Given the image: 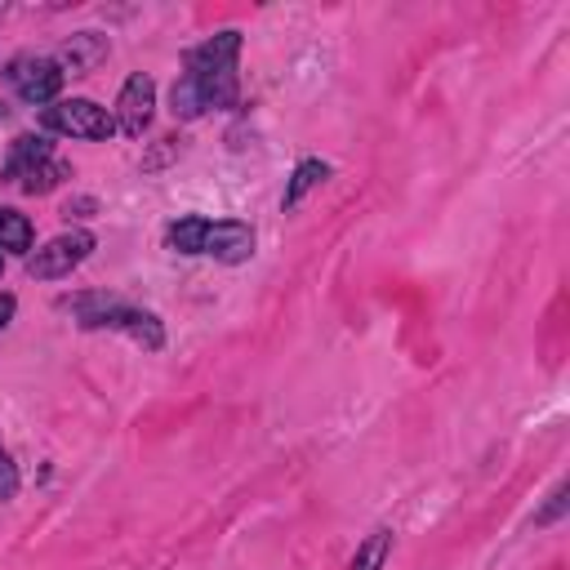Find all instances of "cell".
<instances>
[{"label": "cell", "mask_w": 570, "mask_h": 570, "mask_svg": "<svg viewBox=\"0 0 570 570\" xmlns=\"http://www.w3.org/2000/svg\"><path fill=\"white\" fill-rule=\"evenodd\" d=\"M236 58H240V31H218L196 49H187L183 76L169 89V111L178 120H196L205 111H232L240 102Z\"/></svg>", "instance_id": "obj_1"}, {"label": "cell", "mask_w": 570, "mask_h": 570, "mask_svg": "<svg viewBox=\"0 0 570 570\" xmlns=\"http://www.w3.org/2000/svg\"><path fill=\"white\" fill-rule=\"evenodd\" d=\"M58 307L71 312L80 330H120V334H129L134 343H142L147 352H160V347H165L160 316L147 312V307H134V303H125V298H116V294L89 289V294L58 298Z\"/></svg>", "instance_id": "obj_2"}, {"label": "cell", "mask_w": 570, "mask_h": 570, "mask_svg": "<svg viewBox=\"0 0 570 570\" xmlns=\"http://www.w3.org/2000/svg\"><path fill=\"white\" fill-rule=\"evenodd\" d=\"M165 240H169V249H178V254H209V258H218V263H245V258L254 254V227H249V223H236V218L209 223V218H196V214H191V218L169 223Z\"/></svg>", "instance_id": "obj_3"}, {"label": "cell", "mask_w": 570, "mask_h": 570, "mask_svg": "<svg viewBox=\"0 0 570 570\" xmlns=\"http://www.w3.org/2000/svg\"><path fill=\"white\" fill-rule=\"evenodd\" d=\"M4 178L18 183L27 196H45L62 178H71V165L53 151V142L45 134H18L4 156Z\"/></svg>", "instance_id": "obj_4"}, {"label": "cell", "mask_w": 570, "mask_h": 570, "mask_svg": "<svg viewBox=\"0 0 570 570\" xmlns=\"http://www.w3.org/2000/svg\"><path fill=\"white\" fill-rule=\"evenodd\" d=\"M40 125L49 134H67V138H85V142H102L116 134V120L107 107H98L94 98H58L49 107H40Z\"/></svg>", "instance_id": "obj_5"}, {"label": "cell", "mask_w": 570, "mask_h": 570, "mask_svg": "<svg viewBox=\"0 0 570 570\" xmlns=\"http://www.w3.org/2000/svg\"><path fill=\"white\" fill-rule=\"evenodd\" d=\"M4 80H9V89H13L22 102H31V107L58 102V89H62V71H58V62L45 58V53H18V58H9Z\"/></svg>", "instance_id": "obj_6"}, {"label": "cell", "mask_w": 570, "mask_h": 570, "mask_svg": "<svg viewBox=\"0 0 570 570\" xmlns=\"http://www.w3.org/2000/svg\"><path fill=\"white\" fill-rule=\"evenodd\" d=\"M94 249V232L85 227H71L62 236H53L49 245H40L36 254H27V276L36 281H58V276H71Z\"/></svg>", "instance_id": "obj_7"}, {"label": "cell", "mask_w": 570, "mask_h": 570, "mask_svg": "<svg viewBox=\"0 0 570 570\" xmlns=\"http://www.w3.org/2000/svg\"><path fill=\"white\" fill-rule=\"evenodd\" d=\"M151 111H156V80H151L147 71H134V76L120 85V94H116L111 120H116V129H120L125 138H142L147 125H151Z\"/></svg>", "instance_id": "obj_8"}, {"label": "cell", "mask_w": 570, "mask_h": 570, "mask_svg": "<svg viewBox=\"0 0 570 570\" xmlns=\"http://www.w3.org/2000/svg\"><path fill=\"white\" fill-rule=\"evenodd\" d=\"M107 36L102 31H76V36H67L62 45H58V53H53V62H58V71L67 76H89V71H98L102 62H107Z\"/></svg>", "instance_id": "obj_9"}, {"label": "cell", "mask_w": 570, "mask_h": 570, "mask_svg": "<svg viewBox=\"0 0 570 570\" xmlns=\"http://www.w3.org/2000/svg\"><path fill=\"white\" fill-rule=\"evenodd\" d=\"M325 178H330V165H325V160H316V156L298 160V165H294V178H289V187H285V200H281V205H285V209H298V205H303V196H307L312 187H321Z\"/></svg>", "instance_id": "obj_10"}, {"label": "cell", "mask_w": 570, "mask_h": 570, "mask_svg": "<svg viewBox=\"0 0 570 570\" xmlns=\"http://www.w3.org/2000/svg\"><path fill=\"white\" fill-rule=\"evenodd\" d=\"M31 218L18 209H0V254H27L31 249Z\"/></svg>", "instance_id": "obj_11"}, {"label": "cell", "mask_w": 570, "mask_h": 570, "mask_svg": "<svg viewBox=\"0 0 570 570\" xmlns=\"http://www.w3.org/2000/svg\"><path fill=\"white\" fill-rule=\"evenodd\" d=\"M387 552H392V530H387V525H379V530H370V539L356 548V557H352V566H347V570H383Z\"/></svg>", "instance_id": "obj_12"}, {"label": "cell", "mask_w": 570, "mask_h": 570, "mask_svg": "<svg viewBox=\"0 0 570 570\" xmlns=\"http://www.w3.org/2000/svg\"><path fill=\"white\" fill-rule=\"evenodd\" d=\"M13 494H18V468H13V459L0 450V503L13 499Z\"/></svg>", "instance_id": "obj_13"}, {"label": "cell", "mask_w": 570, "mask_h": 570, "mask_svg": "<svg viewBox=\"0 0 570 570\" xmlns=\"http://www.w3.org/2000/svg\"><path fill=\"white\" fill-rule=\"evenodd\" d=\"M561 508H566V485H557V490L548 494V508L534 517V525H548V521H557V517H561Z\"/></svg>", "instance_id": "obj_14"}, {"label": "cell", "mask_w": 570, "mask_h": 570, "mask_svg": "<svg viewBox=\"0 0 570 570\" xmlns=\"http://www.w3.org/2000/svg\"><path fill=\"white\" fill-rule=\"evenodd\" d=\"M13 312H18V298L13 294H0V330L13 321Z\"/></svg>", "instance_id": "obj_15"}, {"label": "cell", "mask_w": 570, "mask_h": 570, "mask_svg": "<svg viewBox=\"0 0 570 570\" xmlns=\"http://www.w3.org/2000/svg\"><path fill=\"white\" fill-rule=\"evenodd\" d=\"M0 272H4V254H0Z\"/></svg>", "instance_id": "obj_16"}]
</instances>
